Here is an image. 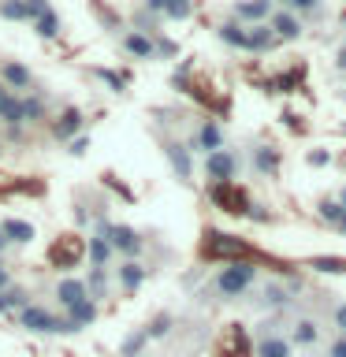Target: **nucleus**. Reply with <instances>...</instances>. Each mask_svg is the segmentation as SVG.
I'll use <instances>...</instances> for the list:
<instances>
[{"label": "nucleus", "instance_id": "1", "mask_svg": "<svg viewBox=\"0 0 346 357\" xmlns=\"http://www.w3.org/2000/svg\"><path fill=\"white\" fill-rule=\"evenodd\" d=\"M201 257H209V261H253V245L239 238V234H227V231H216L209 227L205 231V242H201Z\"/></svg>", "mask_w": 346, "mask_h": 357}, {"label": "nucleus", "instance_id": "2", "mask_svg": "<svg viewBox=\"0 0 346 357\" xmlns=\"http://www.w3.org/2000/svg\"><path fill=\"white\" fill-rule=\"evenodd\" d=\"M253 279H257V264L253 261H231V264H223L216 272V279H212V294H216L220 301L242 298Z\"/></svg>", "mask_w": 346, "mask_h": 357}, {"label": "nucleus", "instance_id": "3", "mask_svg": "<svg viewBox=\"0 0 346 357\" xmlns=\"http://www.w3.org/2000/svg\"><path fill=\"white\" fill-rule=\"evenodd\" d=\"M82 257H86V238L82 234H60L52 245H49V261L52 268H60V272H67V268H78L82 264Z\"/></svg>", "mask_w": 346, "mask_h": 357}, {"label": "nucleus", "instance_id": "4", "mask_svg": "<svg viewBox=\"0 0 346 357\" xmlns=\"http://www.w3.org/2000/svg\"><path fill=\"white\" fill-rule=\"evenodd\" d=\"M279 324H261V331H257V342H253V357H294V346H290L287 335L276 331Z\"/></svg>", "mask_w": 346, "mask_h": 357}, {"label": "nucleus", "instance_id": "5", "mask_svg": "<svg viewBox=\"0 0 346 357\" xmlns=\"http://www.w3.org/2000/svg\"><path fill=\"white\" fill-rule=\"evenodd\" d=\"M234 172H239V153L234 149H216V153L205 156V178L212 186L234 183Z\"/></svg>", "mask_w": 346, "mask_h": 357}, {"label": "nucleus", "instance_id": "6", "mask_svg": "<svg viewBox=\"0 0 346 357\" xmlns=\"http://www.w3.org/2000/svg\"><path fill=\"white\" fill-rule=\"evenodd\" d=\"M209 197L212 205L231 212V216H246V208H250V197H246V190L239 183H220V186H209Z\"/></svg>", "mask_w": 346, "mask_h": 357}, {"label": "nucleus", "instance_id": "7", "mask_svg": "<svg viewBox=\"0 0 346 357\" xmlns=\"http://www.w3.org/2000/svg\"><path fill=\"white\" fill-rule=\"evenodd\" d=\"M320 320L317 317H298V320H290V331H287V339L290 346H301V350H313V346L320 342Z\"/></svg>", "mask_w": 346, "mask_h": 357}, {"label": "nucleus", "instance_id": "8", "mask_svg": "<svg viewBox=\"0 0 346 357\" xmlns=\"http://www.w3.org/2000/svg\"><path fill=\"white\" fill-rule=\"evenodd\" d=\"M19 320H22V328H30V331H60V320H56L45 305H30V301L22 305Z\"/></svg>", "mask_w": 346, "mask_h": 357}, {"label": "nucleus", "instance_id": "9", "mask_svg": "<svg viewBox=\"0 0 346 357\" xmlns=\"http://www.w3.org/2000/svg\"><path fill=\"white\" fill-rule=\"evenodd\" d=\"M108 245H112L116 253H127V257L142 253V238H138V231L127 227V223H116V227H108Z\"/></svg>", "mask_w": 346, "mask_h": 357}, {"label": "nucleus", "instance_id": "10", "mask_svg": "<svg viewBox=\"0 0 346 357\" xmlns=\"http://www.w3.org/2000/svg\"><path fill=\"white\" fill-rule=\"evenodd\" d=\"M108 227L112 223L100 220L97 223V231H93V238H89V268H108V257H112V245H108Z\"/></svg>", "mask_w": 346, "mask_h": 357}, {"label": "nucleus", "instance_id": "11", "mask_svg": "<svg viewBox=\"0 0 346 357\" xmlns=\"http://www.w3.org/2000/svg\"><path fill=\"white\" fill-rule=\"evenodd\" d=\"M194 149H201L205 156L216 153V149H223V130H220V123H212V119H201V123H197Z\"/></svg>", "mask_w": 346, "mask_h": 357}, {"label": "nucleus", "instance_id": "12", "mask_svg": "<svg viewBox=\"0 0 346 357\" xmlns=\"http://www.w3.org/2000/svg\"><path fill=\"white\" fill-rule=\"evenodd\" d=\"M272 4L276 0H239V4H234V19L239 22H264L268 15H272Z\"/></svg>", "mask_w": 346, "mask_h": 357}, {"label": "nucleus", "instance_id": "13", "mask_svg": "<svg viewBox=\"0 0 346 357\" xmlns=\"http://www.w3.org/2000/svg\"><path fill=\"white\" fill-rule=\"evenodd\" d=\"M279 164H283V156H279L276 145H257V149H253V167H257V175L279 178Z\"/></svg>", "mask_w": 346, "mask_h": 357}, {"label": "nucleus", "instance_id": "14", "mask_svg": "<svg viewBox=\"0 0 346 357\" xmlns=\"http://www.w3.org/2000/svg\"><path fill=\"white\" fill-rule=\"evenodd\" d=\"M123 49H127L130 56H138V60H156V45H153L149 33H142V30L123 33Z\"/></svg>", "mask_w": 346, "mask_h": 357}, {"label": "nucleus", "instance_id": "15", "mask_svg": "<svg viewBox=\"0 0 346 357\" xmlns=\"http://www.w3.org/2000/svg\"><path fill=\"white\" fill-rule=\"evenodd\" d=\"M164 153H167V160H172L175 167V175L183 178V183H190V175H194V164H190V149L183 142H164Z\"/></svg>", "mask_w": 346, "mask_h": 357}, {"label": "nucleus", "instance_id": "16", "mask_svg": "<svg viewBox=\"0 0 346 357\" xmlns=\"http://www.w3.org/2000/svg\"><path fill=\"white\" fill-rule=\"evenodd\" d=\"M0 86L30 89V67H22L19 60H4V63H0Z\"/></svg>", "mask_w": 346, "mask_h": 357}, {"label": "nucleus", "instance_id": "17", "mask_svg": "<svg viewBox=\"0 0 346 357\" xmlns=\"http://www.w3.org/2000/svg\"><path fill=\"white\" fill-rule=\"evenodd\" d=\"M78 130H82V112L78 108H63V116L52 123V138L56 142H71Z\"/></svg>", "mask_w": 346, "mask_h": 357}, {"label": "nucleus", "instance_id": "18", "mask_svg": "<svg viewBox=\"0 0 346 357\" xmlns=\"http://www.w3.org/2000/svg\"><path fill=\"white\" fill-rule=\"evenodd\" d=\"M290 294H294V287H287V283H264L261 287V305L264 309H287L290 305Z\"/></svg>", "mask_w": 346, "mask_h": 357}, {"label": "nucleus", "instance_id": "19", "mask_svg": "<svg viewBox=\"0 0 346 357\" xmlns=\"http://www.w3.org/2000/svg\"><path fill=\"white\" fill-rule=\"evenodd\" d=\"M56 298H60L63 309H75L78 301H86L89 294H86V283H82V279H60V283H56Z\"/></svg>", "mask_w": 346, "mask_h": 357}, {"label": "nucleus", "instance_id": "20", "mask_svg": "<svg viewBox=\"0 0 346 357\" xmlns=\"http://www.w3.org/2000/svg\"><path fill=\"white\" fill-rule=\"evenodd\" d=\"M272 33L283 41H298L301 38V19H294V11H276L272 15Z\"/></svg>", "mask_w": 346, "mask_h": 357}, {"label": "nucleus", "instance_id": "21", "mask_svg": "<svg viewBox=\"0 0 346 357\" xmlns=\"http://www.w3.org/2000/svg\"><path fill=\"white\" fill-rule=\"evenodd\" d=\"M276 45V33L268 22H257V26H246V49L250 52H268Z\"/></svg>", "mask_w": 346, "mask_h": 357}, {"label": "nucleus", "instance_id": "22", "mask_svg": "<svg viewBox=\"0 0 346 357\" xmlns=\"http://www.w3.org/2000/svg\"><path fill=\"white\" fill-rule=\"evenodd\" d=\"M0 119H4L11 130H19V127H22V108H19V97L11 93L8 86H0Z\"/></svg>", "mask_w": 346, "mask_h": 357}, {"label": "nucleus", "instance_id": "23", "mask_svg": "<svg viewBox=\"0 0 346 357\" xmlns=\"http://www.w3.org/2000/svg\"><path fill=\"white\" fill-rule=\"evenodd\" d=\"M223 357H253V342H250L242 324H231L227 328V354Z\"/></svg>", "mask_w": 346, "mask_h": 357}, {"label": "nucleus", "instance_id": "24", "mask_svg": "<svg viewBox=\"0 0 346 357\" xmlns=\"http://www.w3.org/2000/svg\"><path fill=\"white\" fill-rule=\"evenodd\" d=\"M119 287L127 290V294H134V290H138L142 283H145V275H149V268L145 264H138V261H127V264H119Z\"/></svg>", "mask_w": 346, "mask_h": 357}, {"label": "nucleus", "instance_id": "25", "mask_svg": "<svg viewBox=\"0 0 346 357\" xmlns=\"http://www.w3.org/2000/svg\"><path fill=\"white\" fill-rule=\"evenodd\" d=\"M71 328L78 331V328H89V324L97 320V305H93V298H86V301H78L75 309H67V317H63Z\"/></svg>", "mask_w": 346, "mask_h": 357}, {"label": "nucleus", "instance_id": "26", "mask_svg": "<svg viewBox=\"0 0 346 357\" xmlns=\"http://www.w3.org/2000/svg\"><path fill=\"white\" fill-rule=\"evenodd\" d=\"M0 231H4V238L15 242V245L33 242V227H30L27 220H4V223H0Z\"/></svg>", "mask_w": 346, "mask_h": 357}, {"label": "nucleus", "instance_id": "27", "mask_svg": "<svg viewBox=\"0 0 346 357\" xmlns=\"http://www.w3.org/2000/svg\"><path fill=\"white\" fill-rule=\"evenodd\" d=\"M216 38L223 45H231V49H246V26H242V22H220Z\"/></svg>", "mask_w": 346, "mask_h": 357}, {"label": "nucleus", "instance_id": "28", "mask_svg": "<svg viewBox=\"0 0 346 357\" xmlns=\"http://www.w3.org/2000/svg\"><path fill=\"white\" fill-rule=\"evenodd\" d=\"M19 108H22V123H30V127H33V123H41L45 119V100L41 97H22L19 100Z\"/></svg>", "mask_w": 346, "mask_h": 357}, {"label": "nucleus", "instance_id": "29", "mask_svg": "<svg viewBox=\"0 0 346 357\" xmlns=\"http://www.w3.org/2000/svg\"><path fill=\"white\" fill-rule=\"evenodd\" d=\"M22 305H27V290H19V287L0 290V312H11V309H22Z\"/></svg>", "mask_w": 346, "mask_h": 357}, {"label": "nucleus", "instance_id": "30", "mask_svg": "<svg viewBox=\"0 0 346 357\" xmlns=\"http://www.w3.org/2000/svg\"><path fill=\"white\" fill-rule=\"evenodd\" d=\"M33 30H38V38H56V33H60V15L49 8L41 19H33Z\"/></svg>", "mask_w": 346, "mask_h": 357}, {"label": "nucleus", "instance_id": "31", "mask_svg": "<svg viewBox=\"0 0 346 357\" xmlns=\"http://www.w3.org/2000/svg\"><path fill=\"white\" fill-rule=\"evenodd\" d=\"M0 19L27 22V0H0Z\"/></svg>", "mask_w": 346, "mask_h": 357}, {"label": "nucleus", "instance_id": "32", "mask_svg": "<svg viewBox=\"0 0 346 357\" xmlns=\"http://www.w3.org/2000/svg\"><path fill=\"white\" fill-rule=\"evenodd\" d=\"M309 268H317V272H331V275H343V272H346V261H343V257H309Z\"/></svg>", "mask_w": 346, "mask_h": 357}, {"label": "nucleus", "instance_id": "33", "mask_svg": "<svg viewBox=\"0 0 346 357\" xmlns=\"http://www.w3.org/2000/svg\"><path fill=\"white\" fill-rule=\"evenodd\" d=\"M172 317H167V312H160V317H156V320H149V324H145V339H164V335L167 331H172Z\"/></svg>", "mask_w": 346, "mask_h": 357}, {"label": "nucleus", "instance_id": "34", "mask_svg": "<svg viewBox=\"0 0 346 357\" xmlns=\"http://www.w3.org/2000/svg\"><path fill=\"white\" fill-rule=\"evenodd\" d=\"M105 287H108L105 268H89V287H86V294H89V298H105Z\"/></svg>", "mask_w": 346, "mask_h": 357}, {"label": "nucleus", "instance_id": "35", "mask_svg": "<svg viewBox=\"0 0 346 357\" xmlns=\"http://www.w3.org/2000/svg\"><path fill=\"white\" fill-rule=\"evenodd\" d=\"M145 342H149V339H145V328H138V331H134V335H130L127 342L119 346V357H138Z\"/></svg>", "mask_w": 346, "mask_h": 357}, {"label": "nucleus", "instance_id": "36", "mask_svg": "<svg viewBox=\"0 0 346 357\" xmlns=\"http://www.w3.org/2000/svg\"><path fill=\"white\" fill-rule=\"evenodd\" d=\"M343 216H346V208L339 205V201H320V220L324 223H335V227H339Z\"/></svg>", "mask_w": 346, "mask_h": 357}, {"label": "nucleus", "instance_id": "37", "mask_svg": "<svg viewBox=\"0 0 346 357\" xmlns=\"http://www.w3.org/2000/svg\"><path fill=\"white\" fill-rule=\"evenodd\" d=\"M190 0H164V15L167 19H175V22H183V19H190Z\"/></svg>", "mask_w": 346, "mask_h": 357}, {"label": "nucleus", "instance_id": "38", "mask_svg": "<svg viewBox=\"0 0 346 357\" xmlns=\"http://www.w3.org/2000/svg\"><path fill=\"white\" fill-rule=\"evenodd\" d=\"M287 8L298 11V15H317V11H320V0H290Z\"/></svg>", "mask_w": 346, "mask_h": 357}, {"label": "nucleus", "instance_id": "39", "mask_svg": "<svg viewBox=\"0 0 346 357\" xmlns=\"http://www.w3.org/2000/svg\"><path fill=\"white\" fill-rule=\"evenodd\" d=\"M331 324H335V331L346 335V301H339V305L331 309Z\"/></svg>", "mask_w": 346, "mask_h": 357}, {"label": "nucleus", "instance_id": "40", "mask_svg": "<svg viewBox=\"0 0 346 357\" xmlns=\"http://www.w3.org/2000/svg\"><path fill=\"white\" fill-rule=\"evenodd\" d=\"M45 11H49V0H27V19H41Z\"/></svg>", "mask_w": 346, "mask_h": 357}, {"label": "nucleus", "instance_id": "41", "mask_svg": "<svg viewBox=\"0 0 346 357\" xmlns=\"http://www.w3.org/2000/svg\"><path fill=\"white\" fill-rule=\"evenodd\" d=\"M97 78H100V82H108L112 89H116V93H119L123 86H127V78H119L116 71H97Z\"/></svg>", "mask_w": 346, "mask_h": 357}, {"label": "nucleus", "instance_id": "42", "mask_svg": "<svg viewBox=\"0 0 346 357\" xmlns=\"http://www.w3.org/2000/svg\"><path fill=\"white\" fill-rule=\"evenodd\" d=\"M306 160H309L313 167H324V164H328V160H331V153H328V149H313V153L306 156Z\"/></svg>", "mask_w": 346, "mask_h": 357}, {"label": "nucleus", "instance_id": "43", "mask_svg": "<svg viewBox=\"0 0 346 357\" xmlns=\"http://www.w3.org/2000/svg\"><path fill=\"white\" fill-rule=\"evenodd\" d=\"M328 357H346V335H339V339L328 346Z\"/></svg>", "mask_w": 346, "mask_h": 357}, {"label": "nucleus", "instance_id": "44", "mask_svg": "<svg viewBox=\"0 0 346 357\" xmlns=\"http://www.w3.org/2000/svg\"><path fill=\"white\" fill-rule=\"evenodd\" d=\"M86 145H89L86 138H75V142H71V156H82V153H86Z\"/></svg>", "mask_w": 346, "mask_h": 357}, {"label": "nucleus", "instance_id": "45", "mask_svg": "<svg viewBox=\"0 0 346 357\" xmlns=\"http://www.w3.org/2000/svg\"><path fill=\"white\" fill-rule=\"evenodd\" d=\"M335 67H339V71L346 75V49H339V56H335Z\"/></svg>", "mask_w": 346, "mask_h": 357}, {"label": "nucleus", "instance_id": "46", "mask_svg": "<svg viewBox=\"0 0 346 357\" xmlns=\"http://www.w3.org/2000/svg\"><path fill=\"white\" fill-rule=\"evenodd\" d=\"M8 287V268H0V290Z\"/></svg>", "mask_w": 346, "mask_h": 357}, {"label": "nucleus", "instance_id": "47", "mask_svg": "<svg viewBox=\"0 0 346 357\" xmlns=\"http://www.w3.org/2000/svg\"><path fill=\"white\" fill-rule=\"evenodd\" d=\"M8 245H11V242L4 238V231H0V253H4V250H8Z\"/></svg>", "mask_w": 346, "mask_h": 357}, {"label": "nucleus", "instance_id": "48", "mask_svg": "<svg viewBox=\"0 0 346 357\" xmlns=\"http://www.w3.org/2000/svg\"><path fill=\"white\" fill-rule=\"evenodd\" d=\"M339 205H343V208H346V190H343V194H339Z\"/></svg>", "mask_w": 346, "mask_h": 357}, {"label": "nucleus", "instance_id": "49", "mask_svg": "<svg viewBox=\"0 0 346 357\" xmlns=\"http://www.w3.org/2000/svg\"><path fill=\"white\" fill-rule=\"evenodd\" d=\"M339 231H343V234H346V216H343V223H339Z\"/></svg>", "mask_w": 346, "mask_h": 357}, {"label": "nucleus", "instance_id": "50", "mask_svg": "<svg viewBox=\"0 0 346 357\" xmlns=\"http://www.w3.org/2000/svg\"><path fill=\"white\" fill-rule=\"evenodd\" d=\"M0 156H4V142H0Z\"/></svg>", "mask_w": 346, "mask_h": 357}, {"label": "nucleus", "instance_id": "51", "mask_svg": "<svg viewBox=\"0 0 346 357\" xmlns=\"http://www.w3.org/2000/svg\"><path fill=\"white\" fill-rule=\"evenodd\" d=\"M279 4H290V0H279Z\"/></svg>", "mask_w": 346, "mask_h": 357}, {"label": "nucleus", "instance_id": "52", "mask_svg": "<svg viewBox=\"0 0 346 357\" xmlns=\"http://www.w3.org/2000/svg\"><path fill=\"white\" fill-rule=\"evenodd\" d=\"M343 49H346V45H343Z\"/></svg>", "mask_w": 346, "mask_h": 357}]
</instances>
